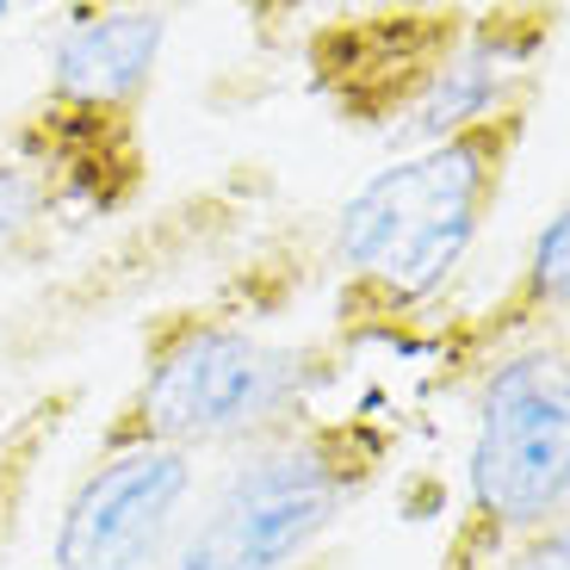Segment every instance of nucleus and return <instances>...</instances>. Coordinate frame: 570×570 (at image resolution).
I'll list each match as a JSON object with an SVG mask.
<instances>
[{"instance_id": "1", "label": "nucleus", "mask_w": 570, "mask_h": 570, "mask_svg": "<svg viewBox=\"0 0 570 570\" xmlns=\"http://www.w3.org/2000/svg\"><path fill=\"white\" fill-rule=\"evenodd\" d=\"M521 137L528 106H509L490 125L410 149L372 174L328 229V267L342 279L335 323L391 328L441 298L484 236V217L502 205Z\"/></svg>"}, {"instance_id": "2", "label": "nucleus", "mask_w": 570, "mask_h": 570, "mask_svg": "<svg viewBox=\"0 0 570 570\" xmlns=\"http://www.w3.org/2000/svg\"><path fill=\"white\" fill-rule=\"evenodd\" d=\"M168 13L87 7L62 19L43 62V100L19 130V156L50 180L62 212L112 217L149 180L142 100L156 87Z\"/></svg>"}, {"instance_id": "3", "label": "nucleus", "mask_w": 570, "mask_h": 570, "mask_svg": "<svg viewBox=\"0 0 570 570\" xmlns=\"http://www.w3.org/2000/svg\"><path fill=\"white\" fill-rule=\"evenodd\" d=\"M391 453L366 415H304L224 465L168 570H298Z\"/></svg>"}, {"instance_id": "4", "label": "nucleus", "mask_w": 570, "mask_h": 570, "mask_svg": "<svg viewBox=\"0 0 570 570\" xmlns=\"http://www.w3.org/2000/svg\"><path fill=\"white\" fill-rule=\"evenodd\" d=\"M311 354L267 342L224 311H161L142 328V366L106 441H156L174 453H248L304 422Z\"/></svg>"}, {"instance_id": "5", "label": "nucleus", "mask_w": 570, "mask_h": 570, "mask_svg": "<svg viewBox=\"0 0 570 570\" xmlns=\"http://www.w3.org/2000/svg\"><path fill=\"white\" fill-rule=\"evenodd\" d=\"M570 514V354L558 342L484 366L465 453V521L441 570H490Z\"/></svg>"}, {"instance_id": "6", "label": "nucleus", "mask_w": 570, "mask_h": 570, "mask_svg": "<svg viewBox=\"0 0 570 570\" xmlns=\"http://www.w3.org/2000/svg\"><path fill=\"white\" fill-rule=\"evenodd\" d=\"M199 459L156 441H106L62 497L43 570H168L193 521Z\"/></svg>"}, {"instance_id": "7", "label": "nucleus", "mask_w": 570, "mask_h": 570, "mask_svg": "<svg viewBox=\"0 0 570 570\" xmlns=\"http://www.w3.org/2000/svg\"><path fill=\"white\" fill-rule=\"evenodd\" d=\"M478 13H366L311 43L316 87L335 94L354 125H403L441 81Z\"/></svg>"}, {"instance_id": "8", "label": "nucleus", "mask_w": 570, "mask_h": 570, "mask_svg": "<svg viewBox=\"0 0 570 570\" xmlns=\"http://www.w3.org/2000/svg\"><path fill=\"white\" fill-rule=\"evenodd\" d=\"M564 316H570V199L540 224V236L528 243L521 273H514L509 292L484 311V323L465 328V347L484 360V366H497L502 354L552 342V328L564 323Z\"/></svg>"}, {"instance_id": "9", "label": "nucleus", "mask_w": 570, "mask_h": 570, "mask_svg": "<svg viewBox=\"0 0 570 570\" xmlns=\"http://www.w3.org/2000/svg\"><path fill=\"white\" fill-rule=\"evenodd\" d=\"M57 217H62L57 193L26 156L0 161V273L31 267L57 236Z\"/></svg>"}, {"instance_id": "10", "label": "nucleus", "mask_w": 570, "mask_h": 570, "mask_svg": "<svg viewBox=\"0 0 570 570\" xmlns=\"http://www.w3.org/2000/svg\"><path fill=\"white\" fill-rule=\"evenodd\" d=\"M62 415H69V397H38L26 415L0 428V546L13 533L19 509L31 502V478H38L50 441L62 434Z\"/></svg>"}, {"instance_id": "11", "label": "nucleus", "mask_w": 570, "mask_h": 570, "mask_svg": "<svg viewBox=\"0 0 570 570\" xmlns=\"http://www.w3.org/2000/svg\"><path fill=\"white\" fill-rule=\"evenodd\" d=\"M490 570H570V514L558 521V528H546V533H533V540L509 546Z\"/></svg>"}]
</instances>
